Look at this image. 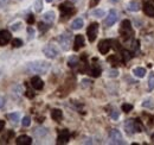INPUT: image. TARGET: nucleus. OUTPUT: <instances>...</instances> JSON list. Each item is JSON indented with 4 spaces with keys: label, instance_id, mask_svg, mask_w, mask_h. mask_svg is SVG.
Returning a JSON list of instances; mask_svg holds the SVG:
<instances>
[{
    "label": "nucleus",
    "instance_id": "f257e3e1",
    "mask_svg": "<svg viewBox=\"0 0 154 145\" xmlns=\"http://www.w3.org/2000/svg\"><path fill=\"white\" fill-rule=\"evenodd\" d=\"M50 69V63L45 61H33L26 64V72L31 74H46Z\"/></svg>",
    "mask_w": 154,
    "mask_h": 145
},
{
    "label": "nucleus",
    "instance_id": "f03ea898",
    "mask_svg": "<svg viewBox=\"0 0 154 145\" xmlns=\"http://www.w3.org/2000/svg\"><path fill=\"white\" fill-rule=\"evenodd\" d=\"M120 35L122 37L123 40H128L129 38H132L133 36V29H132V24L128 19L123 20L120 27Z\"/></svg>",
    "mask_w": 154,
    "mask_h": 145
},
{
    "label": "nucleus",
    "instance_id": "7ed1b4c3",
    "mask_svg": "<svg viewBox=\"0 0 154 145\" xmlns=\"http://www.w3.org/2000/svg\"><path fill=\"white\" fill-rule=\"evenodd\" d=\"M59 11L62 13V17H69L75 12V7L70 1H65L59 5Z\"/></svg>",
    "mask_w": 154,
    "mask_h": 145
},
{
    "label": "nucleus",
    "instance_id": "20e7f679",
    "mask_svg": "<svg viewBox=\"0 0 154 145\" xmlns=\"http://www.w3.org/2000/svg\"><path fill=\"white\" fill-rule=\"evenodd\" d=\"M97 32H98V24L97 23H91L88 29H87V36H88V39L89 42H94L97 37Z\"/></svg>",
    "mask_w": 154,
    "mask_h": 145
},
{
    "label": "nucleus",
    "instance_id": "39448f33",
    "mask_svg": "<svg viewBox=\"0 0 154 145\" xmlns=\"http://www.w3.org/2000/svg\"><path fill=\"white\" fill-rule=\"evenodd\" d=\"M43 53L48 58H55L59 54V50L54 45V44H48L43 48Z\"/></svg>",
    "mask_w": 154,
    "mask_h": 145
},
{
    "label": "nucleus",
    "instance_id": "423d86ee",
    "mask_svg": "<svg viewBox=\"0 0 154 145\" xmlns=\"http://www.w3.org/2000/svg\"><path fill=\"white\" fill-rule=\"evenodd\" d=\"M125 130H126V132L129 136L134 134L135 132H141V127L139 126L135 121H133V120H127L125 123Z\"/></svg>",
    "mask_w": 154,
    "mask_h": 145
},
{
    "label": "nucleus",
    "instance_id": "0eeeda50",
    "mask_svg": "<svg viewBox=\"0 0 154 145\" xmlns=\"http://www.w3.org/2000/svg\"><path fill=\"white\" fill-rule=\"evenodd\" d=\"M58 42H59V44H60V47H62L63 50H65V51L69 50L70 42H71V35H69V34L60 35V36L58 37Z\"/></svg>",
    "mask_w": 154,
    "mask_h": 145
},
{
    "label": "nucleus",
    "instance_id": "6e6552de",
    "mask_svg": "<svg viewBox=\"0 0 154 145\" xmlns=\"http://www.w3.org/2000/svg\"><path fill=\"white\" fill-rule=\"evenodd\" d=\"M109 138H110V143L112 144H122L123 139H122V134L119 130H112L109 132Z\"/></svg>",
    "mask_w": 154,
    "mask_h": 145
},
{
    "label": "nucleus",
    "instance_id": "1a4fd4ad",
    "mask_svg": "<svg viewBox=\"0 0 154 145\" xmlns=\"http://www.w3.org/2000/svg\"><path fill=\"white\" fill-rule=\"evenodd\" d=\"M110 47H112V42L108 40V39H102L100 43H98V51L102 55L108 54V51L110 50Z\"/></svg>",
    "mask_w": 154,
    "mask_h": 145
},
{
    "label": "nucleus",
    "instance_id": "9d476101",
    "mask_svg": "<svg viewBox=\"0 0 154 145\" xmlns=\"http://www.w3.org/2000/svg\"><path fill=\"white\" fill-rule=\"evenodd\" d=\"M116 21H117V12L115 10H110L108 13V17L104 20V24L107 27H109V26H113Z\"/></svg>",
    "mask_w": 154,
    "mask_h": 145
},
{
    "label": "nucleus",
    "instance_id": "9b49d317",
    "mask_svg": "<svg viewBox=\"0 0 154 145\" xmlns=\"http://www.w3.org/2000/svg\"><path fill=\"white\" fill-rule=\"evenodd\" d=\"M70 139V132L68 130H62L59 131L57 137V143L58 144H66Z\"/></svg>",
    "mask_w": 154,
    "mask_h": 145
},
{
    "label": "nucleus",
    "instance_id": "f8f14e48",
    "mask_svg": "<svg viewBox=\"0 0 154 145\" xmlns=\"http://www.w3.org/2000/svg\"><path fill=\"white\" fill-rule=\"evenodd\" d=\"M11 40V32L7 30H0V47L6 45Z\"/></svg>",
    "mask_w": 154,
    "mask_h": 145
},
{
    "label": "nucleus",
    "instance_id": "ddd939ff",
    "mask_svg": "<svg viewBox=\"0 0 154 145\" xmlns=\"http://www.w3.org/2000/svg\"><path fill=\"white\" fill-rule=\"evenodd\" d=\"M143 11L147 16L154 17V0H148L143 5Z\"/></svg>",
    "mask_w": 154,
    "mask_h": 145
},
{
    "label": "nucleus",
    "instance_id": "4468645a",
    "mask_svg": "<svg viewBox=\"0 0 154 145\" xmlns=\"http://www.w3.org/2000/svg\"><path fill=\"white\" fill-rule=\"evenodd\" d=\"M31 86H32L35 89L40 91V89H43V87H44V82H43V80H42L39 76H33V77L31 79Z\"/></svg>",
    "mask_w": 154,
    "mask_h": 145
},
{
    "label": "nucleus",
    "instance_id": "2eb2a0df",
    "mask_svg": "<svg viewBox=\"0 0 154 145\" xmlns=\"http://www.w3.org/2000/svg\"><path fill=\"white\" fill-rule=\"evenodd\" d=\"M82 47H84V37L82 35H77L75 36V40H74V50L78 51Z\"/></svg>",
    "mask_w": 154,
    "mask_h": 145
},
{
    "label": "nucleus",
    "instance_id": "dca6fc26",
    "mask_svg": "<svg viewBox=\"0 0 154 145\" xmlns=\"http://www.w3.org/2000/svg\"><path fill=\"white\" fill-rule=\"evenodd\" d=\"M16 143H17L18 145H30L31 143H32V139H31V137L23 134V136H20V137L17 138Z\"/></svg>",
    "mask_w": 154,
    "mask_h": 145
},
{
    "label": "nucleus",
    "instance_id": "f3484780",
    "mask_svg": "<svg viewBox=\"0 0 154 145\" xmlns=\"http://www.w3.org/2000/svg\"><path fill=\"white\" fill-rule=\"evenodd\" d=\"M51 118H52L55 121L59 123V121L63 119V112L58 108L52 109V111H51Z\"/></svg>",
    "mask_w": 154,
    "mask_h": 145
},
{
    "label": "nucleus",
    "instance_id": "a211bd4d",
    "mask_svg": "<svg viewBox=\"0 0 154 145\" xmlns=\"http://www.w3.org/2000/svg\"><path fill=\"white\" fill-rule=\"evenodd\" d=\"M127 8H128V11L137 12V11L141 8V7H140V2H139V1H135V0H132V1H129V2H128Z\"/></svg>",
    "mask_w": 154,
    "mask_h": 145
},
{
    "label": "nucleus",
    "instance_id": "6ab92c4d",
    "mask_svg": "<svg viewBox=\"0 0 154 145\" xmlns=\"http://www.w3.org/2000/svg\"><path fill=\"white\" fill-rule=\"evenodd\" d=\"M43 18H44V21H46V23L51 24V23H54V21H55V19H56V14H55V12H54V11H49V12H45V13H44Z\"/></svg>",
    "mask_w": 154,
    "mask_h": 145
},
{
    "label": "nucleus",
    "instance_id": "aec40b11",
    "mask_svg": "<svg viewBox=\"0 0 154 145\" xmlns=\"http://www.w3.org/2000/svg\"><path fill=\"white\" fill-rule=\"evenodd\" d=\"M89 74L93 76V77H98L101 75V67L98 64H93L89 69Z\"/></svg>",
    "mask_w": 154,
    "mask_h": 145
},
{
    "label": "nucleus",
    "instance_id": "412c9836",
    "mask_svg": "<svg viewBox=\"0 0 154 145\" xmlns=\"http://www.w3.org/2000/svg\"><path fill=\"white\" fill-rule=\"evenodd\" d=\"M83 25H84L83 19L77 18L71 23V29H72V30H79V29H82V27H83Z\"/></svg>",
    "mask_w": 154,
    "mask_h": 145
},
{
    "label": "nucleus",
    "instance_id": "4be33fe9",
    "mask_svg": "<svg viewBox=\"0 0 154 145\" xmlns=\"http://www.w3.org/2000/svg\"><path fill=\"white\" fill-rule=\"evenodd\" d=\"M133 74H134L136 77L142 79V77H145V75H146V69L142 68V67H136L134 70H133Z\"/></svg>",
    "mask_w": 154,
    "mask_h": 145
},
{
    "label": "nucleus",
    "instance_id": "5701e85b",
    "mask_svg": "<svg viewBox=\"0 0 154 145\" xmlns=\"http://www.w3.org/2000/svg\"><path fill=\"white\" fill-rule=\"evenodd\" d=\"M33 132H35V136H36V137H38V138H42V137L46 136V133H48V130H46V128H44V127H38V128H36Z\"/></svg>",
    "mask_w": 154,
    "mask_h": 145
},
{
    "label": "nucleus",
    "instance_id": "b1692460",
    "mask_svg": "<svg viewBox=\"0 0 154 145\" xmlns=\"http://www.w3.org/2000/svg\"><path fill=\"white\" fill-rule=\"evenodd\" d=\"M78 62H79L78 57L71 56V57H69V60H68V66H69L70 68H75L77 64H78Z\"/></svg>",
    "mask_w": 154,
    "mask_h": 145
},
{
    "label": "nucleus",
    "instance_id": "393cba45",
    "mask_svg": "<svg viewBox=\"0 0 154 145\" xmlns=\"http://www.w3.org/2000/svg\"><path fill=\"white\" fill-rule=\"evenodd\" d=\"M8 119H10L13 124H17V123L19 121V113H18V112H14V113L8 114Z\"/></svg>",
    "mask_w": 154,
    "mask_h": 145
},
{
    "label": "nucleus",
    "instance_id": "a878e982",
    "mask_svg": "<svg viewBox=\"0 0 154 145\" xmlns=\"http://www.w3.org/2000/svg\"><path fill=\"white\" fill-rule=\"evenodd\" d=\"M142 106L145 107V108H149L152 109L154 107V104H153V100L152 99H146L143 102H142Z\"/></svg>",
    "mask_w": 154,
    "mask_h": 145
},
{
    "label": "nucleus",
    "instance_id": "bb28decb",
    "mask_svg": "<svg viewBox=\"0 0 154 145\" xmlns=\"http://www.w3.org/2000/svg\"><path fill=\"white\" fill-rule=\"evenodd\" d=\"M104 14H106L104 10H94V11L91 12V16H94V17H97V18L104 17Z\"/></svg>",
    "mask_w": 154,
    "mask_h": 145
},
{
    "label": "nucleus",
    "instance_id": "cd10ccee",
    "mask_svg": "<svg viewBox=\"0 0 154 145\" xmlns=\"http://www.w3.org/2000/svg\"><path fill=\"white\" fill-rule=\"evenodd\" d=\"M148 89L149 91H153L154 89V72L149 74V77H148Z\"/></svg>",
    "mask_w": 154,
    "mask_h": 145
},
{
    "label": "nucleus",
    "instance_id": "c85d7f7f",
    "mask_svg": "<svg viewBox=\"0 0 154 145\" xmlns=\"http://www.w3.org/2000/svg\"><path fill=\"white\" fill-rule=\"evenodd\" d=\"M11 43H12V47L13 48H20L23 45V40L19 39V38H13Z\"/></svg>",
    "mask_w": 154,
    "mask_h": 145
},
{
    "label": "nucleus",
    "instance_id": "c756f323",
    "mask_svg": "<svg viewBox=\"0 0 154 145\" xmlns=\"http://www.w3.org/2000/svg\"><path fill=\"white\" fill-rule=\"evenodd\" d=\"M122 57H123V62H128L132 58V54L128 50H123L122 51Z\"/></svg>",
    "mask_w": 154,
    "mask_h": 145
},
{
    "label": "nucleus",
    "instance_id": "7c9ffc66",
    "mask_svg": "<svg viewBox=\"0 0 154 145\" xmlns=\"http://www.w3.org/2000/svg\"><path fill=\"white\" fill-rule=\"evenodd\" d=\"M35 10L37 12H42V10H43V0H37L35 2Z\"/></svg>",
    "mask_w": 154,
    "mask_h": 145
},
{
    "label": "nucleus",
    "instance_id": "2f4dec72",
    "mask_svg": "<svg viewBox=\"0 0 154 145\" xmlns=\"http://www.w3.org/2000/svg\"><path fill=\"white\" fill-rule=\"evenodd\" d=\"M21 124H23V126L24 127L30 126V125H31V118H30V117H24Z\"/></svg>",
    "mask_w": 154,
    "mask_h": 145
},
{
    "label": "nucleus",
    "instance_id": "473e14b6",
    "mask_svg": "<svg viewBox=\"0 0 154 145\" xmlns=\"http://www.w3.org/2000/svg\"><path fill=\"white\" fill-rule=\"evenodd\" d=\"M108 61L110 62V63H113L114 66H116L119 62H120V60L117 58V56L116 55H113V56H110V57H108Z\"/></svg>",
    "mask_w": 154,
    "mask_h": 145
},
{
    "label": "nucleus",
    "instance_id": "72a5a7b5",
    "mask_svg": "<svg viewBox=\"0 0 154 145\" xmlns=\"http://www.w3.org/2000/svg\"><path fill=\"white\" fill-rule=\"evenodd\" d=\"M132 109H133V105H131V104H123V105H122V111L126 112V113L131 112Z\"/></svg>",
    "mask_w": 154,
    "mask_h": 145
},
{
    "label": "nucleus",
    "instance_id": "f704fd0d",
    "mask_svg": "<svg viewBox=\"0 0 154 145\" xmlns=\"http://www.w3.org/2000/svg\"><path fill=\"white\" fill-rule=\"evenodd\" d=\"M38 26H39V30H40L42 32H44V31H46V30H48V29L50 27L49 25H46V24H44V23H42V21H40V23H39V24H38Z\"/></svg>",
    "mask_w": 154,
    "mask_h": 145
},
{
    "label": "nucleus",
    "instance_id": "c9c22d12",
    "mask_svg": "<svg viewBox=\"0 0 154 145\" xmlns=\"http://www.w3.org/2000/svg\"><path fill=\"white\" fill-rule=\"evenodd\" d=\"M117 74H119L117 70L112 69V70H109V74H108V75H109V77H116V76H117Z\"/></svg>",
    "mask_w": 154,
    "mask_h": 145
},
{
    "label": "nucleus",
    "instance_id": "e433bc0d",
    "mask_svg": "<svg viewBox=\"0 0 154 145\" xmlns=\"http://www.w3.org/2000/svg\"><path fill=\"white\" fill-rule=\"evenodd\" d=\"M33 23H35V17H33L32 14H29V16H27V24L31 25V24H33Z\"/></svg>",
    "mask_w": 154,
    "mask_h": 145
},
{
    "label": "nucleus",
    "instance_id": "4c0bfd02",
    "mask_svg": "<svg viewBox=\"0 0 154 145\" xmlns=\"http://www.w3.org/2000/svg\"><path fill=\"white\" fill-rule=\"evenodd\" d=\"M25 95H26L27 98H30V99H32V98L35 96V93H33V92H31V91H30V89H27V91H26V93H25Z\"/></svg>",
    "mask_w": 154,
    "mask_h": 145
},
{
    "label": "nucleus",
    "instance_id": "58836bf2",
    "mask_svg": "<svg viewBox=\"0 0 154 145\" xmlns=\"http://www.w3.org/2000/svg\"><path fill=\"white\" fill-rule=\"evenodd\" d=\"M98 2H100V0H91V1L89 2V6H90V7H95Z\"/></svg>",
    "mask_w": 154,
    "mask_h": 145
},
{
    "label": "nucleus",
    "instance_id": "ea45409f",
    "mask_svg": "<svg viewBox=\"0 0 154 145\" xmlns=\"http://www.w3.org/2000/svg\"><path fill=\"white\" fill-rule=\"evenodd\" d=\"M112 118H113L114 120H116V119L119 118V112H117V111H113V112H112Z\"/></svg>",
    "mask_w": 154,
    "mask_h": 145
},
{
    "label": "nucleus",
    "instance_id": "a19ab883",
    "mask_svg": "<svg viewBox=\"0 0 154 145\" xmlns=\"http://www.w3.org/2000/svg\"><path fill=\"white\" fill-rule=\"evenodd\" d=\"M27 32H29L30 37H33V36H35V30H33L32 27H29V29H27Z\"/></svg>",
    "mask_w": 154,
    "mask_h": 145
},
{
    "label": "nucleus",
    "instance_id": "79ce46f5",
    "mask_svg": "<svg viewBox=\"0 0 154 145\" xmlns=\"http://www.w3.org/2000/svg\"><path fill=\"white\" fill-rule=\"evenodd\" d=\"M4 105H5V100H4V98H0V108H2Z\"/></svg>",
    "mask_w": 154,
    "mask_h": 145
},
{
    "label": "nucleus",
    "instance_id": "37998d69",
    "mask_svg": "<svg viewBox=\"0 0 154 145\" xmlns=\"http://www.w3.org/2000/svg\"><path fill=\"white\" fill-rule=\"evenodd\" d=\"M4 127H5V121L4 120H0V131H2Z\"/></svg>",
    "mask_w": 154,
    "mask_h": 145
},
{
    "label": "nucleus",
    "instance_id": "c03bdc74",
    "mask_svg": "<svg viewBox=\"0 0 154 145\" xmlns=\"http://www.w3.org/2000/svg\"><path fill=\"white\" fill-rule=\"evenodd\" d=\"M19 25H20L19 23H18V24H14V25H12V30H14V31H16V30H18V29H19V27H18Z\"/></svg>",
    "mask_w": 154,
    "mask_h": 145
},
{
    "label": "nucleus",
    "instance_id": "a18cd8bd",
    "mask_svg": "<svg viewBox=\"0 0 154 145\" xmlns=\"http://www.w3.org/2000/svg\"><path fill=\"white\" fill-rule=\"evenodd\" d=\"M8 2V0H0V6L1 5H5V4H7Z\"/></svg>",
    "mask_w": 154,
    "mask_h": 145
},
{
    "label": "nucleus",
    "instance_id": "49530a36",
    "mask_svg": "<svg viewBox=\"0 0 154 145\" xmlns=\"http://www.w3.org/2000/svg\"><path fill=\"white\" fill-rule=\"evenodd\" d=\"M54 0H46V2H52Z\"/></svg>",
    "mask_w": 154,
    "mask_h": 145
},
{
    "label": "nucleus",
    "instance_id": "de8ad7c7",
    "mask_svg": "<svg viewBox=\"0 0 154 145\" xmlns=\"http://www.w3.org/2000/svg\"><path fill=\"white\" fill-rule=\"evenodd\" d=\"M152 140H153V142H154V134H153V136H152Z\"/></svg>",
    "mask_w": 154,
    "mask_h": 145
},
{
    "label": "nucleus",
    "instance_id": "09e8293b",
    "mask_svg": "<svg viewBox=\"0 0 154 145\" xmlns=\"http://www.w3.org/2000/svg\"><path fill=\"white\" fill-rule=\"evenodd\" d=\"M72 1H78V0H72Z\"/></svg>",
    "mask_w": 154,
    "mask_h": 145
}]
</instances>
